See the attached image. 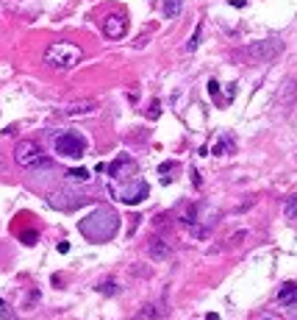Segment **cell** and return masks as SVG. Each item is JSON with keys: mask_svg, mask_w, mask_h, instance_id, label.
Returning <instances> with one entry per match:
<instances>
[{"mask_svg": "<svg viewBox=\"0 0 297 320\" xmlns=\"http://www.w3.org/2000/svg\"><path fill=\"white\" fill-rule=\"evenodd\" d=\"M14 162L20 164V167H28V170H36V167H50V159L45 156L42 150H39V145L31 142V139H22V142H17L14 148Z\"/></svg>", "mask_w": 297, "mask_h": 320, "instance_id": "3957f363", "label": "cell"}, {"mask_svg": "<svg viewBox=\"0 0 297 320\" xmlns=\"http://www.w3.org/2000/svg\"><path fill=\"white\" fill-rule=\"evenodd\" d=\"M181 8H184V0H161V14L167 20H175L181 14Z\"/></svg>", "mask_w": 297, "mask_h": 320, "instance_id": "5bb4252c", "label": "cell"}, {"mask_svg": "<svg viewBox=\"0 0 297 320\" xmlns=\"http://www.w3.org/2000/svg\"><path fill=\"white\" fill-rule=\"evenodd\" d=\"M278 301L283 306H295L297 304V281H283L278 290Z\"/></svg>", "mask_w": 297, "mask_h": 320, "instance_id": "7c38bea8", "label": "cell"}, {"mask_svg": "<svg viewBox=\"0 0 297 320\" xmlns=\"http://www.w3.org/2000/svg\"><path fill=\"white\" fill-rule=\"evenodd\" d=\"M208 92H211V98H214V95L219 92V84H217V81H214V78L208 81Z\"/></svg>", "mask_w": 297, "mask_h": 320, "instance_id": "7402d4cb", "label": "cell"}, {"mask_svg": "<svg viewBox=\"0 0 297 320\" xmlns=\"http://www.w3.org/2000/svg\"><path fill=\"white\" fill-rule=\"evenodd\" d=\"M86 198L81 195H70V192H56V195H50V206L56 209H75V206H84Z\"/></svg>", "mask_w": 297, "mask_h": 320, "instance_id": "9c48e42d", "label": "cell"}, {"mask_svg": "<svg viewBox=\"0 0 297 320\" xmlns=\"http://www.w3.org/2000/svg\"><path fill=\"white\" fill-rule=\"evenodd\" d=\"M283 214H286L289 220H297V195H292V198L283 203Z\"/></svg>", "mask_w": 297, "mask_h": 320, "instance_id": "e0dca14e", "label": "cell"}, {"mask_svg": "<svg viewBox=\"0 0 297 320\" xmlns=\"http://www.w3.org/2000/svg\"><path fill=\"white\" fill-rule=\"evenodd\" d=\"M81 234L86 240L92 242H108L114 234H117V228H120V217L111 212V209H95L89 217L81 220Z\"/></svg>", "mask_w": 297, "mask_h": 320, "instance_id": "6da1fadb", "label": "cell"}, {"mask_svg": "<svg viewBox=\"0 0 297 320\" xmlns=\"http://www.w3.org/2000/svg\"><path fill=\"white\" fill-rule=\"evenodd\" d=\"M200 39H203V22H198V25H195V34H192V39L189 42H186V50H198V45H200Z\"/></svg>", "mask_w": 297, "mask_h": 320, "instance_id": "2e32d148", "label": "cell"}, {"mask_svg": "<svg viewBox=\"0 0 297 320\" xmlns=\"http://www.w3.org/2000/svg\"><path fill=\"white\" fill-rule=\"evenodd\" d=\"M158 112H161V103H158V100H153V106H150V120H156Z\"/></svg>", "mask_w": 297, "mask_h": 320, "instance_id": "44dd1931", "label": "cell"}, {"mask_svg": "<svg viewBox=\"0 0 297 320\" xmlns=\"http://www.w3.org/2000/svg\"><path fill=\"white\" fill-rule=\"evenodd\" d=\"M281 50H283V42L275 39V36H269V39H261V42L250 45V56L258 59V62H269V59H275Z\"/></svg>", "mask_w": 297, "mask_h": 320, "instance_id": "8992f818", "label": "cell"}, {"mask_svg": "<svg viewBox=\"0 0 297 320\" xmlns=\"http://www.w3.org/2000/svg\"><path fill=\"white\" fill-rule=\"evenodd\" d=\"M295 98H297V78H292V81H286V84L281 86L278 103H281V106H289V103H292Z\"/></svg>", "mask_w": 297, "mask_h": 320, "instance_id": "4fadbf2b", "label": "cell"}, {"mask_svg": "<svg viewBox=\"0 0 297 320\" xmlns=\"http://www.w3.org/2000/svg\"><path fill=\"white\" fill-rule=\"evenodd\" d=\"M128 31V20L125 14H108L106 22H103V34L108 36V39H122Z\"/></svg>", "mask_w": 297, "mask_h": 320, "instance_id": "52a82bcc", "label": "cell"}, {"mask_svg": "<svg viewBox=\"0 0 297 320\" xmlns=\"http://www.w3.org/2000/svg\"><path fill=\"white\" fill-rule=\"evenodd\" d=\"M67 176H70V178H78V181H86V178H89V170H84V167H75V170H70Z\"/></svg>", "mask_w": 297, "mask_h": 320, "instance_id": "d6986e66", "label": "cell"}, {"mask_svg": "<svg viewBox=\"0 0 297 320\" xmlns=\"http://www.w3.org/2000/svg\"><path fill=\"white\" fill-rule=\"evenodd\" d=\"M86 150V139L75 131H64L56 136V153L64 159H81Z\"/></svg>", "mask_w": 297, "mask_h": 320, "instance_id": "277c9868", "label": "cell"}, {"mask_svg": "<svg viewBox=\"0 0 297 320\" xmlns=\"http://www.w3.org/2000/svg\"><path fill=\"white\" fill-rule=\"evenodd\" d=\"M81 59H84V50L75 42H56L45 50V64H50L53 70H72Z\"/></svg>", "mask_w": 297, "mask_h": 320, "instance_id": "7a4b0ae2", "label": "cell"}, {"mask_svg": "<svg viewBox=\"0 0 297 320\" xmlns=\"http://www.w3.org/2000/svg\"><path fill=\"white\" fill-rule=\"evenodd\" d=\"M95 109H98L95 100H75V103H70V106L64 109V114L67 117H84V114H92Z\"/></svg>", "mask_w": 297, "mask_h": 320, "instance_id": "8fae6325", "label": "cell"}, {"mask_svg": "<svg viewBox=\"0 0 297 320\" xmlns=\"http://www.w3.org/2000/svg\"><path fill=\"white\" fill-rule=\"evenodd\" d=\"M231 6H236V8H245V0H228Z\"/></svg>", "mask_w": 297, "mask_h": 320, "instance_id": "603a6c76", "label": "cell"}, {"mask_svg": "<svg viewBox=\"0 0 297 320\" xmlns=\"http://www.w3.org/2000/svg\"><path fill=\"white\" fill-rule=\"evenodd\" d=\"M20 240L25 242V245H34V242L39 240V234H36V231H22V234H20Z\"/></svg>", "mask_w": 297, "mask_h": 320, "instance_id": "ffe728a7", "label": "cell"}, {"mask_svg": "<svg viewBox=\"0 0 297 320\" xmlns=\"http://www.w3.org/2000/svg\"><path fill=\"white\" fill-rule=\"evenodd\" d=\"M148 254H150V259L164 262V259H170V245H167L161 237H153V240L148 242Z\"/></svg>", "mask_w": 297, "mask_h": 320, "instance_id": "30bf717a", "label": "cell"}, {"mask_svg": "<svg viewBox=\"0 0 297 320\" xmlns=\"http://www.w3.org/2000/svg\"><path fill=\"white\" fill-rule=\"evenodd\" d=\"M139 318H148V320L164 318V304H145V306L139 309Z\"/></svg>", "mask_w": 297, "mask_h": 320, "instance_id": "9a60e30c", "label": "cell"}, {"mask_svg": "<svg viewBox=\"0 0 297 320\" xmlns=\"http://www.w3.org/2000/svg\"><path fill=\"white\" fill-rule=\"evenodd\" d=\"M98 292H103V295H117V292H120V284H117V281H103V284H98Z\"/></svg>", "mask_w": 297, "mask_h": 320, "instance_id": "ac0fdd59", "label": "cell"}, {"mask_svg": "<svg viewBox=\"0 0 297 320\" xmlns=\"http://www.w3.org/2000/svg\"><path fill=\"white\" fill-rule=\"evenodd\" d=\"M148 195H150V187H148V181H142V178L125 181V184L117 190V198H120L122 203H128V206H136V203H142Z\"/></svg>", "mask_w": 297, "mask_h": 320, "instance_id": "5b68a950", "label": "cell"}, {"mask_svg": "<svg viewBox=\"0 0 297 320\" xmlns=\"http://www.w3.org/2000/svg\"><path fill=\"white\" fill-rule=\"evenodd\" d=\"M106 170L111 173V178L122 181V176H128V173H136V162H134L131 156H125V153H122V156H117L111 164H108Z\"/></svg>", "mask_w": 297, "mask_h": 320, "instance_id": "ba28073f", "label": "cell"}, {"mask_svg": "<svg viewBox=\"0 0 297 320\" xmlns=\"http://www.w3.org/2000/svg\"><path fill=\"white\" fill-rule=\"evenodd\" d=\"M205 320H219V315H214V312H211V315H208Z\"/></svg>", "mask_w": 297, "mask_h": 320, "instance_id": "d4e9b609", "label": "cell"}, {"mask_svg": "<svg viewBox=\"0 0 297 320\" xmlns=\"http://www.w3.org/2000/svg\"><path fill=\"white\" fill-rule=\"evenodd\" d=\"M3 320H17V318H14L11 312H3Z\"/></svg>", "mask_w": 297, "mask_h": 320, "instance_id": "cb8c5ba5", "label": "cell"}]
</instances>
